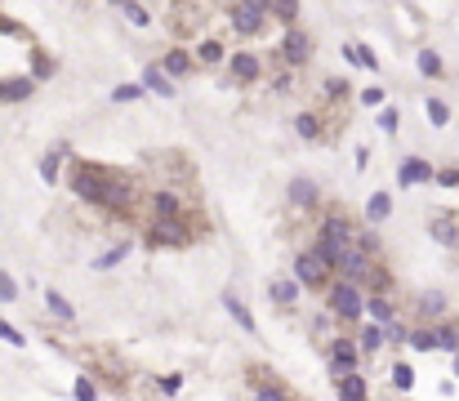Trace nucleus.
<instances>
[{
    "mask_svg": "<svg viewBox=\"0 0 459 401\" xmlns=\"http://www.w3.org/2000/svg\"><path fill=\"white\" fill-rule=\"evenodd\" d=\"M379 343H383V330H379V326H370L366 334H361V348H366V352H374Z\"/></svg>",
    "mask_w": 459,
    "mask_h": 401,
    "instance_id": "33",
    "label": "nucleus"
},
{
    "mask_svg": "<svg viewBox=\"0 0 459 401\" xmlns=\"http://www.w3.org/2000/svg\"><path fill=\"white\" fill-rule=\"evenodd\" d=\"M268 294H273V299L281 303V308H290V303H295V299H299L295 281H273V285H268Z\"/></svg>",
    "mask_w": 459,
    "mask_h": 401,
    "instance_id": "20",
    "label": "nucleus"
},
{
    "mask_svg": "<svg viewBox=\"0 0 459 401\" xmlns=\"http://www.w3.org/2000/svg\"><path fill=\"white\" fill-rule=\"evenodd\" d=\"M361 103H370V107H379V103H383V90H366V94H361Z\"/></svg>",
    "mask_w": 459,
    "mask_h": 401,
    "instance_id": "41",
    "label": "nucleus"
},
{
    "mask_svg": "<svg viewBox=\"0 0 459 401\" xmlns=\"http://www.w3.org/2000/svg\"><path fill=\"white\" fill-rule=\"evenodd\" d=\"M156 214H161V218H179V200H174V196H156Z\"/></svg>",
    "mask_w": 459,
    "mask_h": 401,
    "instance_id": "28",
    "label": "nucleus"
},
{
    "mask_svg": "<svg viewBox=\"0 0 459 401\" xmlns=\"http://www.w3.org/2000/svg\"><path fill=\"white\" fill-rule=\"evenodd\" d=\"M255 401H286V397H281V393H277V388H273V393H268V388H264V393H259Z\"/></svg>",
    "mask_w": 459,
    "mask_h": 401,
    "instance_id": "43",
    "label": "nucleus"
},
{
    "mask_svg": "<svg viewBox=\"0 0 459 401\" xmlns=\"http://www.w3.org/2000/svg\"><path fill=\"white\" fill-rule=\"evenodd\" d=\"M437 183H442V187H459V169H437Z\"/></svg>",
    "mask_w": 459,
    "mask_h": 401,
    "instance_id": "38",
    "label": "nucleus"
},
{
    "mask_svg": "<svg viewBox=\"0 0 459 401\" xmlns=\"http://www.w3.org/2000/svg\"><path fill=\"white\" fill-rule=\"evenodd\" d=\"M330 366L339 370V375H352V370H357V348H352V343H334L330 348Z\"/></svg>",
    "mask_w": 459,
    "mask_h": 401,
    "instance_id": "7",
    "label": "nucleus"
},
{
    "mask_svg": "<svg viewBox=\"0 0 459 401\" xmlns=\"http://www.w3.org/2000/svg\"><path fill=\"white\" fill-rule=\"evenodd\" d=\"M295 276H299L303 285H321V281H325V267L317 263L312 254H299V259H295Z\"/></svg>",
    "mask_w": 459,
    "mask_h": 401,
    "instance_id": "6",
    "label": "nucleus"
},
{
    "mask_svg": "<svg viewBox=\"0 0 459 401\" xmlns=\"http://www.w3.org/2000/svg\"><path fill=\"white\" fill-rule=\"evenodd\" d=\"M0 339H5V343H14V348H23V334H18L14 326H9V321H0Z\"/></svg>",
    "mask_w": 459,
    "mask_h": 401,
    "instance_id": "36",
    "label": "nucleus"
},
{
    "mask_svg": "<svg viewBox=\"0 0 459 401\" xmlns=\"http://www.w3.org/2000/svg\"><path fill=\"white\" fill-rule=\"evenodd\" d=\"M125 254H129V241H120V245H111L107 254H98V259H94V267H98V272H103V267H116Z\"/></svg>",
    "mask_w": 459,
    "mask_h": 401,
    "instance_id": "22",
    "label": "nucleus"
},
{
    "mask_svg": "<svg viewBox=\"0 0 459 401\" xmlns=\"http://www.w3.org/2000/svg\"><path fill=\"white\" fill-rule=\"evenodd\" d=\"M143 85H147V90H152V94H161V99H170V94H174L170 76H161V72H156V67H147V72H143Z\"/></svg>",
    "mask_w": 459,
    "mask_h": 401,
    "instance_id": "14",
    "label": "nucleus"
},
{
    "mask_svg": "<svg viewBox=\"0 0 459 401\" xmlns=\"http://www.w3.org/2000/svg\"><path fill=\"white\" fill-rule=\"evenodd\" d=\"M330 303H334V312H339V317H361V294L352 290V285H334Z\"/></svg>",
    "mask_w": 459,
    "mask_h": 401,
    "instance_id": "4",
    "label": "nucleus"
},
{
    "mask_svg": "<svg viewBox=\"0 0 459 401\" xmlns=\"http://www.w3.org/2000/svg\"><path fill=\"white\" fill-rule=\"evenodd\" d=\"M152 245H187V227L179 218H161L152 227Z\"/></svg>",
    "mask_w": 459,
    "mask_h": 401,
    "instance_id": "3",
    "label": "nucleus"
},
{
    "mask_svg": "<svg viewBox=\"0 0 459 401\" xmlns=\"http://www.w3.org/2000/svg\"><path fill=\"white\" fill-rule=\"evenodd\" d=\"M433 236L442 245H459V227L451 223V218H433Z\"/></svg>",
    "mask_w": 459,
    "mask_h": 401,
    "instance_id": "21",
    "label": "nucleus"
},
{
    "mask_svg": "<svg viewBox=\"0 0 459 401\" xmlns=\"http://www.w3.org/2000/svg\"><path fill=\"white\" fill-rule=\"evenodd\" d=\"M401 187H415V183H424V178H433V165H428L424 156H410V161H401Z\"/></svg>",
    "mask_w": 459,
    "mask_h": 401,
    "instance_id": "5",
    "label": "nucleus"
},
{
    "mask_svg": "<svg viewBox=\"0 0 459 401\" xmlns=\"http://www.w3.org/2000/svg\"><path fill=\"white\" fill-rule=\"evenodd\" d=\"M76 401H94V379H76Z\"/></svg>",
    "mask_w": 459,
    "mask_h": 401,
    "instance_id": "39",
    "label": "nucleus"
},
{
    "mask_svg": "<svg viewBox=\"0 0 459 401\" xmlns=\"http://www.w3.org/2000/svg\"><path fill=\"white\" fill-rule=\"evenodd\" d=\"M125 18L129 23H147L152 14H147V5H125Z\"/></svg>",
    "mask_w": 459,
    "mask_h": 401,
    "instance_id": "37",
    "label": "nucleus"
},
{
    "mask_svg": "<svg viewBox=\"0 0 459 401\" xmlns=\"http://www.w3.org/2000/svg\"><path fill=\"white\" fill-rule=\"evenodd\" d=\"M295 130L303 134V138H317V130H321V125H317V116H308V112H303V116L295 121Z\"/></svg>",
    "mask_w": 459,
    "mask_h": 401,
    "instance_id": "31",
    "label": "nucleus"
},
{
    "mask_svg": "<svg viewBox=\"0 0 459 401\" xmlns=\"http://www.w3.org/2000/svg\"><path fill=\"white\" fill-rule=\"evenodd\" d=\"M455 375H459V352H455Z\"/></svg>",
    "mask_w": 459,
    "mask_h": 401,
    "instance_id": "44",
    "label": "nucleus"
},
{
    "mask_svg": "<svg viewBox=\"0 0 459 401\" xmlns=\"http://www.w3.org/2000/svg\"><path fill=\"white\" fill-rule=\"evenodd\" d=\"M232 72H237L241 81H255L259 76V59L255 54H237V59H232Z\"/></svg>",
    "mask_w": 459,
    "mask_h": 401,
    "instance_id": "19",
    "label": "nucleus"
},
{
    "mask_svg": "<svg viewBox=\"0 0 459 401\" xmlns=\"http://www.w3.org/2000/svg\"><path fill=\"white\" fill-rule=\"evenodd\" d=\"M165 72H170V76H187V72H192L187 54L183 50H170V54H165Z\"/></svg>",
    "mask_w": 459,
    "mask_h": 401,
    "instance_id": "23",
    "label": "nucleus"
},
{
    "mask_svg": "<svg viewBox=\"0 0 459 401\" xmlns=\"http://www.w3.org/2000/svg\"><path fill=\"white\" fill-rule=\"evenodd\" d=\"M392 384H397V388H410V384H415V370H410L406 361H397V366H392Z\"/></svg>",
    "mask_w": 459,
    "mask_h": 401,
    "instance_id": "27",
    "label": "nucleus"
},
{
    "mask_svg": "<svg viewBox=\"0 0 459 401\" xmlns=\"http://www.w3.org/2000/svg\"><path fill=\"white\" fill-rule=\"evenodd\" d=\"M223 303H228V312L237 317V326H241V330H250V334H255V317H250V308L237 299V294H223Z\"/></svg>",
    "mask_w": 459,
    "mask_h": 401,
    "instance_id": "11",
    "label": "nucleus"
},
{
    "mask_svg": "<svg viewBox=\"0 0 459 401\" xmlns=\"http://www.w3.org/2000/svg\"><path fill=\"white\" fill-rule=\"evenodd\" d=\"M410 343H415L419 352H428V348H437V334L433 330H415V334H410Z\"/></svg>",
    "mask_w": 459,
    "mask_h": 401,
    "instance_id": "29",
    "label": "nucleus"
},
{
    "mask_svg": "<svg viewBox=\"0 0 459 401\" xmlns=\"http://www.w3.org/2000/svg\"><path fill=\"white\" fill-rule=\"evenodd\" d=\"M388 214H392V196H388V192H374V196L366 200V218H370V223H383Z\"/></svg>",
    "mask_w": 459,
    "mask_h": 401,
    "instance_id": "10",
    "label": "nucleus"
},
{
    "mask_svg": "<svg viewBox=\"0 0 459 401\" xmlns=\"http://www.w3.org/2000/svg\"><path fill=\"white\" fill-rule=\"evenodd\" d=\"M138 94H143V85H116V94H111V99H116V103H134Z\"/></svg>",
    "mask_w": 459,
    "mask_h": 401,
    "instance_id": "32",
    "label": "nucleus"
},
{
    "mask_svg": "<svg viewBox=\"0 0 459 401\" xmlns=\"http://www.w3.org/2000/svg\"><path fill=\"white\" fill-rule=\"evenodd\" d=\"M201 59H205V63H219V59H223V45H219V41H205V45H201Z\"/></svg>",
    "mask_w": 459,
    "mask_h": 401,
    "instance_id": "35",
    "label": "nucleus"
},
{
    "mask_svg": "<svg viewBox=\"0 0 459 401\" xmlns=\"http://www.w3.org/2000/svg\"><path fill=\"white\" fill-rule=\"evenodd\" d=\"M264 14H268V5H259V0L237 5V9H232V27H237L241 36H259V32H264Z\"/></svg>",
    "mask_w": 459,
    "mask_h": 401,
    "instance_id": "2",
    "label": "nucleus"
},
{
    "mask_svg": "<svg viewBox=\"0 0 459 401\" xmlns=\"http://www.w3.org/2000/svg\"><path fill=\"white\" fill-rule=\"evenodd\" d=\"M339 401H366V384H361L357 375H343V384H339Z\"/></svg>",
    "mask_w": 459,
    "mask_h": 401,
    "instance_id": "17",
    "label": "nucleus"
},
{
    "mask_svg": "<svg viewBox=\"0 0 459 401\" xmlns=\"http://www.w3.org/2000/svg\"><path fill=\"white\" fill-rule=\"evenodd\" d=\"M366 312H370L374 321H379V326H388V321H392V303H388V299H379V294H374V299L366 303Z\"/></svg>",
    "mask_w": 459,
    "mask_h": 401,
    "instance_id": "24",
    "label": "nucleus"
},
{
    "mask_svg": "<svg viewBox=\"0 0 459 401\" xmlns=\"http://www.w3.org/2000/svg\"><path fill=\"white\" fill-rule=\"evenodd\" d=\"M27 94H32V81H27V76H18V81H0V99H14V103H23Z\"/></svg>",
    "mask_w": 459,
    "mask_h": 401,
    "instance_id": "13",
    "label": "nucleus"
},
{
    "mask_svg": "<svg viewBox=\"0 0 459 401\" xmlns=\"http://www.w3.org/2000/svg\"><path fill=\"white\" fill-rule=\"evenodd\" d=\"M419 72H424V76H442V59H437V50H419Z\"/></svg>",
    "mask_w": 459,
    "mask_h": 401,
    "instance_id": "25",
    "label": "nucleus"
},
{
    "mask_svg": "<svg viewBox=\"0 0 459 401\" xmlns=\"http://www.w3.org/2000/svg\"><path fill=\"white\" fill-rule=\"evenodd\" d=\"M45 303H50V312H54L58 321H76V308H72V303L63 299L58 290H50V294H45Z\"/></svg>",
    "mask_w": 459,
    "mask_h": 401,
    "instance_id": "16",
    "label": "nucleus"
},
{
    "mask_svg": "<svg viewBox=\"0 0 459 401\" xmlns=\"http://www.w3.org/2000/svg\"><path fill=\"white\" fill-rule=\"evenodd\" d=\"M179 388H183V375H165L161 379V393H179Z\"/></svg>",
    "mask_w": 459,
    "mask_h": 401,
    "instance_id": "40",
    "label": "nucleus"
},
{
    "mask_svg": "<svg viewBox=\"0 0 459 401\" xmlns=\"http://www.w3.org/2000/svg\"><path fill=\"white\" fill-rule=\"evenodd\" d=\"M308 254H312V259L321 263L325 272H330V267H339V259H343V250H339V245H334V241H325V236H321V241H317V245H312V250H308Z\"/></svg>",
    "mask_w": 459,
    "mask_h": 401,
    "instance_id": "9",
    "label": "nucleus"
},
{
    "mask_svg": "<svg viewBox=\"0 0 459 401\" xmlns=\"http://www.w3.org/2000/svg\"><path fill=\"white\" fill-rule=\"evenodd\" d=\"M273 14H277V18H295L299 5H273Z\"/></svg>",
    "mask_w": 459,
    "mask_h": 401,
    "instance_id": "42",
    "label": "nucleus"
},
{
    "mask_svg": "<svg viewBox=\"0 0 459 401\" xmlns=\"http://www.w3.org/2000/svg\"><path fill=\"white\" fill-rule=\"evenodd\" d=\"M415 308L428 312V317H442V312H446V299H442L437 290H428V294H419V299H415Z\"/></svg>",
    "mask_w": 459,
    "mask_h": 401,
    "instance_id": "18",
    "label": "nucleus"
},
{
    "mask_svg": "<svg viewBox=\"0 0 459 401\" xmlns=\"http://www.w3.org/2000/svg\"><path fill=\"white\" fill-rule=\"evenodd\" d=\"M63 152H67V147H54V152H45V156H41V178H45V183H54V178H58Z\"/></svg>",
    "mask_w": 459,
    "mask_h": 401,
    "instance_id": "15",
    "label": "nucleus"
},
{
    "mask_svg": "<svg viewBox=\"0 0 459 401\" xmlns=\"http://www.w3.org/2000/svg\"><path fill=\"white\" fill-rule=\"evenodd\" d=\"M428 121H433L437 130H442L446 121H451V112H446V103H442V99H428Z\"/></svg>",
    "mask_w": 459,
    "mask_h": 401,
    "instance_id": "26",
    "label": "nucleus"
},
{
    "mask_svg": "<svg viewBox=\"0 0 459 401\" xmlns=\"http://www.w3.org/2000/svg\"><path fill=\"white\" fill-rule=\"evenodd\" d=\"M437 348H446V352H459V334L446 326V330H437Z\"/></svg>",
    "mask_w": 459,
    "mask_h": 401,
    "instance_id": "30",
    "label": "nucleus"
},
{
    "mask_svg": "<svg viewBox=\"0 0 459 401\" xmlns=\"http://www.w3.org/2000/svg\"><path fill=\"white\" fill-rule=\"evenodd\" d=\"M129 196H134V187H129V178L111 174V169H103V183H98V200L94 205L111 209V214H125L129 209Z\"/></svg>",
    "mask_w": 459,
    "mask_h": 401,
    "instance_id": "1",
    "label": "nucleus"
},
{
    "mask_svg": "<svg viewBox=\"0 0 459 401\" xmlns=\"http://www.w3.org/2000/svg\"><path fill=\"white\" fill-rule=\"evenodd\" d=\"M281 50H286V59H290V63H308V54H312V41H308L303 32H286V45H281Z\"/></svg>",
    "mask_w": 459,
    "mask_h": 401,
    "instance_id": "8",
    "label": "nucleus"
},
{
    "mask_svg": "<svg viewBox=\"0 0 459 401\" xmlns=\"http://www.w3.org/2000/svg\"><path fill=\"white\" fill-rule=\"evenodd\" d=\"M0 299H18V285H14V276H9V272H0Z\"/></svg>",
    "mask_w": 459,
    "mask_h": 401,
    "instance_id": "34",
    "label": "nucleus"
},
{
    "mask_svg": "<svg viewBox=\"0 0 459 401\" xmlns=\"http://www.w3.org/2000/svg\"><path fill=\"white\" fill-rule=\"evenodd\" d=\"M290 200H295V205H312L317 200V183H308V178H290Z\"/></svg>",
    "mask_w": 459,
    "mask_h": 401,
    "instance_id": "12",
    "label": "nucleus"
}]
</instances>
